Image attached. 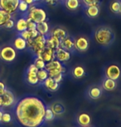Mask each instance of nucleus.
<instances>
[{"label":"nucleus","mask_w":121,"mask_h":127,"mask_svg":"<svg viewBox=\"0 0 121 127\" xmlns=\"http://www.w3.org/2000/svg\"><path fill=\"white\" fill-rule=\"evenodd\" d=\"M46 105L36 96H26L14 106V116L23 127H40L44 124Z\"/></svg>","instance_id":"f257e3e1"},{"label":"nucleus","mask_w":121,"mask_h":127,"mask_svg":"<svg viewBox=\"0 0 121 127\" xmlns=\"http://www.w3.org/2000/svg\"><path fill=\"white\" fill-rule=\"evenodd\" d=\"M94 39L100 46L108 47L113 43L115 35L114 31L107 26H99L94 31Z\"/></svg>","instance_id":"f03ea898"},{"label":"nucleus","mask_w":121,"mask_h":127,"mask_svg":"<svg viewBox=\"0 0 121 127\" xmlns=\"http://www.w3.org/2000/svg\"><path fill=\"white\" fill-rule=\"evenodd\" d=\"M47 37L46 36L38 34L35 38L27 40V47H28L35 55H37L46 47Z\"/></svg>","instance_id":"7ed1b4c3"},{"label":"nucleus","mask_w":121,"mask_h":127,"mask_svg":"<svg viewBox=\"0 0 121 127\" xmlns=\"http://www.w3.org/2000/svg\"><path fill=\"white\" fill-rule=\"evenodd\" d=\"M28 10H29V13H28L27 18L36 23L37 24L47 20V14L43 8H36L35 6H31L28 8Z\"/></svg>","instance_id":"20e7f679"},{"label":"nucleus","mask_w":121,"mask_h":127,"mask_svg":"<svg viewBox=\"0 0 121 127\" xmlns=\"http://www.w3.org/2000/svg\"><path fill=\"white\" fill-rule=\"evenodd\" d=\"M75 43V50H76L79 52H85L89 49L90 42L89 40L85 36H77L74 38Z\"/></svg>","instance_id":"39448f33"},{"label":"nucleus","mask_w":121,"mask_h":127,"mask_svg":"<svg viewBox=\"0 0 121 127\" xmlns=\"http://www.w3.org/2000/svg\"><path fill=\"white\" fill-rule=\"evenodd\" d=\"M20 0H0V8L13 14L18 8Z\"/></svg>","instance_id":"423d86ee"},{"label":"nucleus","mask_w":121,"mask_h":127,"mask_svg":"<svg viewBox=\"0 0 121 127\" xmlns=\"http://www.w3.org/2000/svg\"><path fill=\"white\" fill-rule=\"evenodd\" d=\"M17 56L15 49L12 47H4L0 50V58L6 62H12L14 61Z\"/></svg>","instance_id":"0eeeda50"},{"label":"nucleus","mask_w":121,"mask_h":127,"mask_svg":"<svg viewBox=\"0 0 121 127\" xmlns=\"http://www.w3.org/2000/svg\"><path fill=\"white\" fill-rule=\"evenodd\" d=\"M2 98V107L1 108H9L12 107L15 104V96H14L13 93L8 89H6L5 92L1 96Z\"/></svg>","instance_id":"6e6552de"},{"label":"nucleus","mask_w":121,"mask_h":127,"mask_svg":"<svg viewBox=\"0 0 121 127\" xmlns=\"http://www.w3.org/2000/svg\"><path fill=\"white\" fill-rule=\"evenodd\" d=\"M105 77L112 79L114 81H117L120 76L121 71L120 68L119 67L115 64H111V65L108 66L105 71Z\"/></svg>","instance_id":"1a4fd4ad"},{"label":"nucleus","mask_w":121,"mask_h":127,"mask_svg":"<svg viewBox=\"0 0 121 127\" xmlns=\"http://www.w3.org/2000/svg\"><path fill=\"white\" fill-rule=\"evenodd\" d=\"M37 57H41L42 60H44V62H49L52 60L56 59V55H55V49H52L51 47H45L38 54L36 55Z\"/></svg>","instance_id":"9d476101"},{"label":"nucleus","mask_w":121,"mask_h":127,"mask_svg":"<svg viewBox=\"0 0 121 127\" xmlns=\"http://www.w3.org/2000/svg\"><path fill=\"white\" fill-rule=\"evenodd\" d=\"M56 59L61 62V63H66L71 59V52L66 51V50L61 48V47H57L55 50Z\"/></svg>","instance_id":"9b49d317"},{"label":"nucleus","mask_w":121,"mask_h":127,"mask_svg":"<svg viewBox=\"0 0 121 127\" xmlns=\"http://www.w3.org/2000/svg\"><path fill=\"white\" fill-rule=\"evenodd\" d=\"M60 47L70 52H73L75 50L74 37H72V36H70V35H67L62 41H61Z\"/></svg>","instance_id":"f8f14e48"},{"label":"nucleus","mask_w":121,"mask_h":127,"mask_svg":"<svg viewBox=\"0 0 121 127\" xmlns=\"http://www.w3.org/2000/svg\"><path fill=\"white\" fill-rule=\"evenodd\" d=\"M42 85H43V87L46 88L47 90H48L49 92H56V91L59 89V87H60V84L56 82V81L53 80V78L50 77V76H48V77L42 82Z\"/></svg>","instance_id":"ddd939ff"},{"label":"nucleus","mask_w":121,"mask_h":127,"mask_svg":"<svg viewBox=\"0 0 121 127\" xmlns=\"http://www.w3.org/2000/svg\"><path fill=\"white\" fill-rule=\"evenodd\" d=\"M50 108L52 111L54 115L56 116H62L66 111V107L63 105L62 102L61 101H54L52 104H51L50 105Z\"/></svg>","instance_id":"4468645a"},{"label":"nucleus","mask_w":121,"mask_h":127,"mask_svg":"<svg viewBox=\"0 0 121 127\" xmlns=\"http://www.w3.org/2000/svg\"><path fill=\"white\" fill-rule=\"evenodd\" d=\"M45 69H46L47 71L56 70V69H63V70H66V68H65V66H63V64L56 59H54L52 61L47 62Z\"/></svg>","instance_id":"2eb2a0df"},{"label":"nucleus","mask_w":121,"mask_h":127,"mask_svg":"<svg viewBox=\"0 0 121 127\" xmlns=\"http://www.w3.org/2000/svg\"><path fill=\"white\" fill-rule=\"evenodd\" d=\"M67 35V32L61 28H55L50 32V36L57 38L60 41H62Z\"/></svg>","instance_id":"dca6fc26"},{"label":"nucleus","mask_w":121,"mask_h":127,"mask_svg":"<svg viewBox=\"0 0 121 127\" xmlns=\"http://www.w3.org/2000/svg\"><path fill=\"white\" fill-rule=\"evenodd\" d=\"M85 14L90 18H96L99 14V5H93L85 7Z\"/></svg>","instance_id":"f3484780"},{"label":"nucleus","mask_w":121,"mask_h":127,"mask_svg":"<svg viewBox=\"0 0 121 127\" xmlns=\"http://www.w3.org/2000/svg\"><path fill=\"white\" fill-rule=\"evenodd\" d=\"M77 123L80 125L81 127H88L89 125L91 124V116L86 113H82L80 114L76 118Z\"/></svg>","instance_id":"a211bd4d"},{"label":"nucleus","mask_w":121,"mask_h":127,"mask_svg":"<svg viewBox=\"0 0 121 127\" xmlns=\"http://www.w3.org/2000/svg\"><path fill=\"white\" fill-rule=\"evenodd\" d=\"M117 83L116 81H114L110 78H105L102 81V88L107 92H112L116 88Z\"/></svg>","instance_id":"6ab92c4d"},{"label":"nucleus","mask_w":121,"mask_h":127,"mask_svg":"<svg viewBox=\"0 0 121 127\" xmlns=\"http://www.w3.org/2000/svg\"><path fill=\"white\" fill-rule=\"evenodd\" d=\"M26 81H27V83H29L30 85L34 86V85L38 84L39 80L37 75V71L27 70V72H26Z\"/></svg>","instance_id":"aec40b11"},{"label":"nucleus","mask_w":121,"mask_h":127,"mask_svg":"<svg viewBox=\"0 0 121 127\" xmlns=\"http://www.w3.org/2000/svg\"><path fill=\"white\" fill-rule=\"evenodd\" d=\"M102 95V91L99 87H91L88 89V95L89 97L92 100L99 99Z\"/></svg>","instance_id":"412c9836"},{"label":"nucleus","mask_w":121,"mask_h":127,"mask_svg":"<svg viewBox=\"0 0 121 127\" xmlns=\"http://www.w3.org/2000/svg\"><path fill=\"white\" fill-rule=\"evenodd\" d=\"M13 46L14 48L19 50H24L26 47H27V41H26L24 38H23L22 37H18L15 38L13 42Z\"/></svg>","instance_id":"4be33fe9"},{"label":"nucleus","mask_w":121,"mask_h":127,"mask_svg":"<svg viewBox=\"0 0 121 127\" xmlns=\"http://www.w3.org/2000/svg\"><path fill=\"white\" fill-rule=\"evenodd\" d=\"M65 6L71 11L77 10L80 6V0H66Z\"/></svg>","instance_id":"5701e85b"},{"label":"nucleus","mask_w":121,"mask_h":127,"mask_svg":"<svg viewBox=\"0 0 121 127\" xmlns=\"http://www.w3.org/2000/svg\"><path fill=\"white\" fill-rule=\"evenodd\" d=\"M37 32H39V34L47 36L50 32V28H49V25L46 21L40 23H37Z\"/></svg>","instance_id":"b1692460"},{"label":"nucleus","mask_w":121,"mask_h":127,"mask_svg":"<svg viewBox=\"0 0 121 127\" xmlns=\"http://www.w3.org/2000/svg\"><path fill=\"white\" fill-rule=\"evenodd\" d=\"M60 43H61V41L58 40L57 38L51 37L50 36L48 38H47V42H46V47H51L52 49H56L57 47H60Z\"/></svg>","instance_id":"393cba45"},{"label":"nucleus","mask_w":121,"mask_h":127,"mask_svg":"<svg viewBox=\"0 0 121 127\" xmlns=\"http://www.w3.org/2000/svg\"><path fill=\"white\" fill-rule=\"evenodd\" d=\"M72 74V76L74 78L80 79L85 75V69L83 66H75V67L73 68Z\"/></svg>","instance_id":"a878e982"},{"label":"nucleus","mask_w":121,"mask_h":127,"mask_svg":"<svg viewBox=\"0 0 121 127\" xmlns=\"http://www.w3.org/2000/svg\"><path fill=\"white\" fill-rule=\"evenodd\" d=\"M16 29L18 32H23L24 30L27 29V21L25 18H19L16 23Z\"/></svg>","instance_id":"bb28decb"},{"label":"nucleus","mask_w":121,"mask_h":127,"mask_svg":"<svg viewBox=\"0 0 121 127\" xmlns=\"http://www.w3.org/2000/svg\"><path fill=\"white\" fill-rule=\"evenodd\" d=\"M12 18V14L7 13L6 11L0 8V27L3 26L8 20Z\"/></svg>","instance_id":"cd10ccee"},{"label":"nucleus","mask_w":121,"mask_h":127,"mask_svg":"<svg viewBox=\"0 0 121 127\" xmlns=\"http://www.w3.org/2000/svg\"><path fill=\"white\" fill-rule=\"evenodd\" d=\"M120 3L121 2L119 0H113L110 2V11L114 13H119L120 12Z\"/></svg>","instance_id":"c85d7f7f"},{"label":"nucleus","mask_w":121,"mask_h":127,"mask_svg":"<svg viewBox=\"0 0 121 127\" xmlns=\"http://www.w3.org/2000/svg\"><path fill=\"white\" fill-rule=\"evenodd\" d=\"M37 77H38L39 82H41V83L43 82V81L49 76L48 71H47L46 69H40V70L37 71Z\"/></svg>","instance_id":"c756f323"},{"label":"nucleus","mask_w":121,"mask_h":127,"mask_svg":"<svg viewBox=\"0 0 121 127\" xmlns=\"http://www.w3.org/2000/svg\"><path fill=\"white\" fill-rule=\"evenodd\" d=\"M55 118V115L52 112V111L51 110L49 106H46V111H45V116H44V120L45 122H48V121H51L52 120Z\"/></svg>","instance_id":"7c9ffc66"},{"label":"nucleus","mask_w":121,"mask_h":127,"mask_svg":"<svg viewBox=\"0 0 121 127\" xmlns=\"http://www.w3.org/2000/svg\"><path fill=\"white\" fill-rule=\"evenodd\" d=\"M33 64L37 66V68L38 70H40V69H45V66H46V62H44V60H42L41 57H36V58H35Z\"/></svg>","instance_id":"2f4dec72"},{"label":"nucleus","mask_w":121,"mask_h":127,"mask_svg":"<svg viewBox=\"0 0 121 127\" xmlns=\"http://www.w3.org/2000/svg\"><path fill=\"white\" fill-rule=\"evenodd\" d=\"M12 121V115L8 112L3 111V115H2L1 118V123L3 124H8Z\"/></svg>","instance_id":"473e14b6"},{"label":"nucleus","mask_w":121,"mask_h":127,"mask_svg":"<svg viewBox=\"0 0 121 127\" xmlns=\"http://www.w3.org/2000/svg\"><path fill=\"white\" fill-rule=\"evenodd\" d=\"M28 8H29V5L27 3H25L23 0H20L18 9H19V11L22 13H25V12L28 11Z\"/></svg>","instance_id":"72a5a7b5"},{"label":"nucleus","mask_w":121,"mask_h":127,"mask_svg":"<svg viewBox=\"0 0 121 127\" xmlns=\"http://www.w3.org/2000/svg\"><path fill=\"white\" fill-rule=\"evenodd\" d=\"M82 3L85 7L99 5V0H82Z\"/></svg>","instance_id":"f704fd0d"},{"label":"nucleus","mask_w":121,"mask_h":127,"mask_svg":"<svg viewBox=\"0 0 121 127\" xmlns=\"http://www.w3.org/2000/svg\"><path fill=\"white\" fill-rule=\"evenodd\" d=\"M27 30H35L37 29V23H34L33 21L27 18Z\"/></svg>","instance_id":"c9c22d12"},{"label":"nucleus","mask_w":121,"mask_h":127,"mask_svg":"<svg viewBox=\"0 0 121 127\" xmlns=\"http://www.w3.org/2000/svg\"><path fill=\"white\" fill-rule=\"evenodd\" d=\"M20 37H22L23 38H24V39L27 41L28 39H30L31 37H30V31L29 30H24L23 31V32H20Z\"/></svg>","instance_id":"e433bc0d"},{"label":"nucleus","mask_w":121,"mask_h":127,"mask_svg":"<svg viewBox=\"0 0 121 127\" xmlns=\"http://www.w3.org/2000/svg\"><path fill=\"white\" fill-rule=\"evenodd\" d=\"M14 25H15V23H14V21L12 18H10L9 20L7 21L5 24L3 25V27L6 28H8V29H11V28H13L14 27Z\"/></svg>","instance_id":"4c0bfd02"},{"label":"nucleus","mask_w":121,"mask_h":127,"mask_svg":"<svg viewBox=\"0 0 121 127\" xmlns=\"http://www.w3.org/2000/svg\"><path fill=\"white\" fill-rule=\"evenodd\" d=\"M63 77H64V73H59L58 75H56V76H55L53 77V80L56 81V82H57V83H59L60 84L61 81H62V80H63Z\"/></svg>","instance_id":"58836bf2"},{"label":"nucleus","mask_w":121,"mask_h":127,"mask_svg":"<svg viewBox=\"0 0 121 127\" xmlns=\"http://www.w3.org/2000/svg\"><path fill=\"white\" fill-rule=\"evenodd\" d=\"M5 91H6L5 85H4V83L0 81V96H2V95H3V93L5 92Z\"/></svg>","instance_id":"ea45409f"},{"label":"nucleus","mask_w":121,"mask_h":127,"mask_svg":"<svg viewBox=\"0 0 121 127\" xmlns=\"http://www.w3.org/2000/svg\"><path fill=\"white\" fill-rule=\"evenodd\" d=\"M23 1L25 2V3H27L28 5H32L33 3H34V0H23Z\"/></svg>","instance_id":"a19ab883"},{"label":"nucleus","mask_w":121,"mask_h":127,"mask_svg":"<svg viewBox=\"0 0 121 127\" xmlns=\"http://www.w3.org/2000/svg\"><path fill=\"white\" fill-rule=\"evenodd\" d=\"M3 110L2 108H0V123H1V118H2V115H3Z\"/></svg>","instance_id":"79ce46f5"},{"label":"nucleus","mask_w":121,"mask_h":127,"mask_svg":"<svg viewBox=\"0 0 121 127\" xmlns=\"http://www.w3.org/2000/svg\"><path fill=\"white\" fill-rule=\"evenodd\" d=\"M45 2H47V3H51V2L53 1V0H44Z\"/></svg>","instance_id":"37998d69"},{"label":"nucleus","mask_w":121,"mask_h":127,"mask_svg":"<svg viewBox=\"0 0 121 127\" xmlns=\"http://www.w3.org/2000/svg\"><path fill=\"white\" fill-rule=\"evenodd\" d=\"M2 107V98L0 96V108Z\"/></svg>","instance_id":"c03bdc74"},{"label":"nucleus","mask_w":121,"mask_h":127,"mask_svg":"<svg viewBox=\"0 0 121 127\" xmlns=\"http://www.w3.org/2000/svg\"><path fill=\"white\" fill-rule=\"evenodd\" d=\"M119 13L121 14V3H120V12H119Z\"/></svg>","instance_id":"a18cd8bd"},{"label":"nucleus","mask_w":121,"mask_h":127,"mask_svg":"<svg viewBox=\"0 0 121 127\" xmlns=\"http://www.w3.org/2000/svg\"><path fill=\"white\" fill-rule=\"evenodd\" d=\"M38 1H40V0H34V2H38Z\"/></svg>","instance_id":"49530a36"},{"label":"nucleus","mask_w":121,"mask_h":127,"mask_svg":"<svg viewBox=\"0 0 121 127\" xmlns=\"http://www.w3.org/2000/svg\"><path fill=\"white\" fill-rule=\"evenodd\" d=\"M62 1H66V0H62Z\"/></svg>","instance_id":"de8ad7c7"}]
</instances>
